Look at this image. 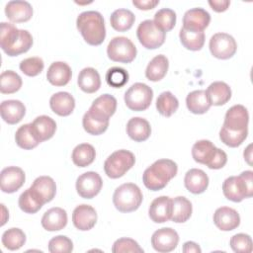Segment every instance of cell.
I'll return each instance as SVG.
<instances>
[{
	"label": "cell",
	"mask_w": 253,
	"mask_h": 253,
	"mask_svg": "<svg viewBox=\"0 0 253 253\" xmlns=\"http://www.w3.org/2000/svg\"><path fill=\"white\" fill-rule=\"evenodd\" d=\"M172 213V199L166 196H161L154 199L148 210L149 217L156 223H163L171 218Z\"/></svg>",
	"instance_id": "cell-17"
},
{
	"label": "cell",
	"mask_w": 253,
	"mask_h": 253,
	"mask_svg": "<svg viewBox=\"0 0 253 253\" xmlns=\"http://www.w3.org/2000/svg\"><path fill=\"white\" fill-rule=\"evenodd\" d=\"M136 36L139 42L147 49L160 47L165 42L166 33L161 31L153 20L142 21L136 30Z\"/></svg>",
	"instance_id": "cell-8"
},
{
	"label": "cell",
	"mask_w": 253,
	"mask_h": 253,
	"mask_svg": "<svg viewBox=\"0 0 253 253\" xmlns=\"http://www.w3.org/2000/svg\"><path fill=\"white\" fill-rule=\"evenodd\" d=\"M103 186L101 176L94 171L81 174L76 180V191L83 199H92L97 196Z\"/></svg>",
	"instance_id": "cell-10"
},
{
	"label": "cell",
	"mask_w": 253,
	"mask_h": 253,
	"mask_svg": "<svg viewBox=\"0 0 253 253\" xmlns=\"http://www.w3.org/2000/svg\"><path fill=\"white\" fill-rule=\"evenodd\" d=\"M20 36V30L13 24L2 22L0 27V45L4 52H6Z\"/></svg>",
	"instance_id": "cell-43"
},
{
	"label": "cell",
	"mask_w": 253,
	"mask_h": 253,
	"mask_svg": "<svg viewBox=\"0 0 253 253\" xmlns=\"http://www.w3.org/2000/svg\"><path fill=\"white\" fill-rule=\"evenodd\" d=\"M213 222L222 231H230L240 224L239 213L232 208L221 207L213 213Z\"/></svg>",
	"instance_id": "cell-16"
},
{
	"label": "cell",
	"mask_w": 253,
	"mask_h": 253,
	"mask_svg": "<svg viewBox=\"0 0 253 253\" xmlns=\"http://www.w3.org/2000/svg\"><path fill=\"white\" fill-rule=\"evenodd\" d=\"M229 245L234 252L250 253L252 251V239L245 233H237L230 238Z\"/></svg>",
	"instance_id": "cell-49"
},
{
	"label": "cell",
	"mask_w": 253,
	"mask_h": 253,
	"mask_svg": "<svg viewBox=\"0 0 253 253\" xmlns=\"http://www.w3.org/2000/svg\"><path fill=\"white\" fill-rule=\"evenodd\" d=\"M153 99L152 89L144 83L132 84L125 93V103L126 107L134 112L146 110Z\"/></svg>",
	"instance_id": "cell-6"
},
{
	"label": "cell",
	"mask_w": 253,
	"mask_h": 253,
	"mask_svg": "<svg viewBox=\"0 0 253 253\" xmlns=\"http://www.w3.org/2000/svg\"><path fill=\"white\" fill-rule=\"evenodd\" d=\"M180 42L183 46L189 50H200L204 46L205 43V33L204 31H196L181 28L179 33Z\"/></svg>",
	"instance_id": "cell-31"
},
{
	"label": "cell",
	"mask_w": 253,
	"mask_h": 253,
	"mask_svg": "<svg viewBox=\"0 0 253 253\" xmlns=\"http://www.w3.org/2000/svg\"><path fill=\"white\" fill-rule=\"evenodd\" d=\"M82 125H83L85 131H87L89 134L99 135L107 130V128L109 126V121L99 119V118L91 115L87 111L83 116Z\"/></svg>",
	"instance_id": "cell-42"
},
{
	"label": "cell",
	"mask_w": 253,
	"mask_h": 253,
	"mask_svg": "<svg viewBox=\"0 0 253 253\" xmlns=\"http://www.w3.org/2000/svg\"><path fill=\"white\" fill-rule=\"evenodd\" d=\"M179 107L178 99L169 91L162 92L156 100V109L164 117L172 116Z\"/></svg>",
	"instance_id": "cell-38"
},
{
	"label": "cell",
	"mask_w": 253,
	"mask_h": 253,
	"mask_svg": "<svg viewBox=\"0 0 253 253\" xmlns=\"http://www.w3.org/2000/svg\"><path fill=\"white\" fill-rule=\"evenodd\" d=\"M135 163L133 153L126 149L113 152L104 163L105 173L109 178L117 179L124 176Z\"/></svg>",
	"instance_id": "cell-5"
},
{
	"label": "cell",
	"mask_w": 253,
	"mask_h": 253,
	"mask_svg": "<svg viewBox=\"0 0 253 253\" xmlns=\"http://www.w3.org/2000/svg\"><path fill=\"white\" fill-rule=\"evenodd\" d=\"M178 171L177 164L171 159H158L145 169L142 175L144 186L150 191L162 190Z\"/></svg>",
	"instance_id": "cell-2"
},
{
	"label": "cell",
	"mask_w": 253,
	"mask_h": 253,
	"mask_svg": "<svg viewBox=\"0 0 253 253\" xmlns=\"http://www.w3.org/2000/svg\"><path fill=\"white\" fill-rule=\"evenodd\" d=\"M117 110V100L110 94H103L94 100L88 112L102 120H108Z\"/></svg>",
	"instance_id": "cell-15"
},
{
	"label": "cell",
	"mask_w": 253,
	"mask_h": 253,
	"mask_svg": "<svg viewBox=\"0 0 253 253\" xmlns=\"http://www.w3.org/2000/svg\"><path fill=\"white\" fill-rule=\"evenodd\" d=\"M186 105L191 113L197 115L207 113L211 106L205 90H195L190 92L186 98Z\"/></svg>",
	"instance_id": "cell-30"
},
{
	"label": "cell",
	"mask_w": 253,
	"mask_h": 253,
	"mask_svg": "<svg viewBox=\"0 0 253 253\" xmlns=\"http://www.w3.org/2000/svg\"><path fill=\"white\" fill-rule=\"evenodd\" d=\"M20 209L26 213H36L44 205L31 188L24 191L18 201Z\"/></svg>",
	"instance_id": "cell-40"
},
{
	"label": "cell",
	"mask_w": 253,
	"mask_h": 253,
	"mask_svg": "<svg viewBox=\"0 0 253 253\" xmlns=\"http://www.w3.org/2000/svg\"><path fill=\"white\" fill-rule=\"evenodd\" d=\"M15 140L19 147L28 150L37 147L41 143L36 136L31 124H25L17 129L15 133Z\"/></svg>",
	"instance_id": "cell-36"
},
{
	"label": "cell",
	"mask_w": 253,
	"mask_h": 253,
	"mask_svg": "<svg viewBox=\"0 0 253 253\" xmlns=\"http://www.w3.org/2000/svg\"><path fill=\"white\" fill-rule=\"evenodd\" d=\"M184 184L189 192L193 194H202L209 186V177L205 171L193 168L185 174Z\"/></svg>",
	"instance_id": "cell-25"
},
{
	"label": "cell",
	"mask_w": 253,
	"mask_h": 253,
	"mask_svg": "<svg viewBox=\"0 0 253 253\" xmlns=\"http://www.w3.org/2000/svg\"><path fill=\"white\" fill-rule=\"evenodd\" d=\"M207 96L213 106H221L226 104L231 98L230 87L222 81H215L209 85L206 90Z\"/></svg>",
	"instance_id": "cell-28"
},
{
	"label": "cell",
	"mask_w": 253,
	"mask_h": 253,
	"mask_svg": "<svg viewBox=\"0 0 253 253\" xmlns=\"http://www.w3.org/2000/svg\"><path fill=\"white\" fill-rule=\"evenodd\" d=\"M1 118L9 125H15L22 121L26 114L25 105L19 100H5L0 106Z\"/></svg>",
	"instance_id": "cell-20"
},
{
	"label": "cell",
	"mask_w": 253,
	"mask_h": 253,
	"mask_svg": "<svg viewBox=\"0 0 253 253\" xmlns=\"http://www.w3.org/2000/svg\"><path fill=\"white\" fill-rule=\"evenodd\" d=\"M183 252L185 253H190V252H195V253H201L202 250L200 246L193 241H187L183 245Z\"/></svg>",
	"instance_id": "cell-55"
},
{
	"label": "cell",
	"mask_w": 253,
	"mask_h": 253,
	"mask_svg": "<svg viewBox=\"0 0 253 253\" xmlns=\"http://www.w3.org/2000/svg\"><path fill=\"white\" fill-rule=\"evenodd\" d=\"M169 67V61L163 54L154 56L148 63L145 69V76L148 80L156 82L161 80L167 73Z\"/></svg>",
	"instance_id": "cell-32"
},
{
	"label": "cell",
	"mask_w": 253,
	"mask_h": 253,
	"mask_svg": "<svg viewBox=\"0 0 253 253\" xmlns=\"http://www.w3.org/2000/svg\"><path fill=\"white\" fill-rule=\"evenodd\" d=\"M22 87L21 76L13 70L3 71L0 75V91L3 94H13Z\"/></svg>",
	"instance_id": "cell-39"
},
{
	"label": "cell",
	"mask_w": 253,
	"mask_h": 253,
	"mask_svg": "<svg viewBox=\"0 0 253 253\" xmlns=\"http://www.w3.org/2000/svg\"><path fill=\"white\" fill-rule=\"evenodd\" d=\"M106 81L109 86L114 88H121L128 81V73L122 67H112L106 73Z\"/></svg>",
	"instance_id": "cell-47"
},
{
	"label": "cell",
	"mask_w": 253,
	"mask_h": 253,
	"mask_svg": "<svg viewBox=\"0 0 253 253\" xmlns=\"http://www.w3.org/2000/svg\"><path fill=\"white\" fill-rule=\"evenodd\" d=\"M77 83L83 92L88 94L95 93L101 87L99 72L93 67L83 68L78 75Z\"/></svg>",
	"instance_id": "cell-29"
},
{
	"label": "cell",
	"mask_w": 253,
	"mask_h": 253,
	"mask_svg": "<svg viewBox=\"0 0 253 253\" xmlns=\"http://www.w3.org/2000/svg\"><path fill=\"white\" fill-rule=\"evenodd\" d=\"M248 122L247 109L242 105H234L227 110L222 126L230 130H243L248 128Z\"/></svg>",
	"instance_id": "cell-13"
},
{
	"label": "cell",
	"mask_w": 253,
	"mask_h": 253,
	"mask_svg": "<svg viewBox=\"0 0 253 253\" xmlns=\"http://www.w3.org/2000/svg\"><path fill=\"white\" fill-rule=\"evenodd\" d=\"M211 53L218 59L232 57L237 49V43L232 36L226 33H216L210 40Z\"/></svg>",
	"instance_id": "cell-9"
},
{
	"label": "cell",
	"mask_w": 253,
	"mask_h": 253,
	"mask_svg": "<svg viewBox=\"0 0 253 253\" xmlns=\"http://www.w3.org/2000/svg\"><path fill=\"white\" fill-rule=\"evenodd\" d=\"M112 252L114 253H123V252H138L142 253L143 249L138 245V243L127 237H123L115 241L112 247Z\"/></svg>",
	"instance_id": "cell-51"
},
{
	"label": "cell",
	"mask_w": 253,
	"mask_h": 253,
	"mask_svg": "<svg viewBox=\"0 0 253 253\" xmlns=\"http://www.w3.org/2000/svg\"><path fill=\"white\" fill-rule=\"evenodd\" d=\"M73 250V243L65 235H57L48 242V251L51 253H69Z\"/></svg>",
	"instance_id": "cell-50"
},
{
	"label": "cell",
	"mask_w": 253,
	"mask_h": 253,
	"mask_svg": "<svg viewBox=\"0 0 253 253\" xmlns=\"http://www.w3.org/2000/svg\"><path fill=\"white\" fill-rule=\"evenodd\" d=\"M25 172L16 166H9L1 171L0 185L4 193L12 194L17 192L25 183Z\"/></svg>",
	"instance_id": "cell-12"
},
{
	"label": "cell",
	"mask_w": 253,
	"mask_h": 253,
	"mask_svg": "<svg viewBox=\"0 0 253 253\" xmlns=\"http://www.w3.org/2000/svg\"><path fill=\"white\" fill-rule=\"evenodd\" d=\"M179 242L177 231L171 227H163L156 230L151 236L152 247L161 253H167L174 250Z\"/></svg>",
	"instance_id": "cell-11"
},
{
	"label": "cell",
	"mask_w": 253,
	"mask_h": 253,
	"mask_svg": "<svg viewBox=\"0 0 253 253\" xmlns=\"http://www.w3.org/2000/svg\"><path fill=\"white\" fill-rule=\"evenodd\" d=\"M67 224V213L65 210L55 207L47 210L42 217V226L47 231L63 229Z\"/></svg>",
	"instance_id": "cell-21"
},
{
	"label": "cell",
	"mask_w": 253,
	"mask_h": 253,
	"mask_svg": "<svg viewBox=\"0 0 253 253\" xmlns=\"http://www.w3.org/2000/svg\"><path fill=\"white\" fill-rule=\"evenodd\" d=\"M135 21L134 14L127 9H118L110 17V23L114 30L126 32L129 30Z\"/></svg>",
	"instance_id": "cell-35"
},
{
	"label": "cell",
	"mask_w": 253,
	"mask_h": 253,
	"mask_svg": "<svg viewBox=\"0 0 253 253\" xmlns=\"http://www.w3.org/2000/svg\"><path fill=\"white\" fill-rule=\"evenodd\" d=\"M126 133L132 140L141 142L150 136L151 126L143 118H131L126 124Z\"/></svg>",
	"instance_id": "cell-26"
},
{
	"label": "cell",
	"mask_w": 253,
	"mask_h": 253,
	"mask_svg": "<svg viewBox=\"0 0 253 253\" xmlns=\"http://www.w3.org/2000/svg\"><path fill=\"white\" fill-rule=\"evenodd\" d=\"M31 125L36 136L41 142L51 138L56 130V123L54 120L44 115L37 117Z\"/></svg>",
	"instance_id": "cell-27"
},
{
	"label": "cell",
	"mask_w": 253,
	"mask_h": 253,
	"mask_svg": "<svg viewBox=\"0 0 253 253\" xmlns=\"http://www.w3.org/2000/svg\"><path fill=\"white\" fill-rule=\"evenodd\" d=\"M154 24L164 33L171 31L176 24V13L169 8L158 10L154 15Z\"/></svg>",
	"instance_id": "cell-44"
},
{
	"label": "cell",
	"mask_w": 253,
	"mask_h": 253,
	"mask_svg": "<svg viewBox=\"0 0 253 253\" xmlns=\"http://www.w3.org/2000/svg\"><path fill=\"white\" fill-rule=\"evenodd\" d=\"M193 208L191 202L185 197H176L172 199L171 220L177 223L187 221L192 215Z\"/></svg>",
	"instance_id": "cell-33"
},
{
	"label": "cell",
	"mask_w": 253,
	"mask_h": 253,
	"mask_svg": "<svg viewBox=\"0 0 253 253\" xmlns=\"http://www.w3.org/2000/svg\"><path fill=\"white\" fill-rule=\"evenodd\" d=\"M20 70L27 76L30 77H34L39 75L44 67V63L43 60L41 57H29L26 59H23L20 62Z\"/></svg>",
	"instance_id": "cell-48"
},
{
	"label": "cell",
	"mask_w": 253,
	"mask_h": 253,
	"mask_svg": "<svg viewBox=\"0 0 253 253\" xmlns=\"http://www.w3.org/2000/svg\"><path fill=\"white\" fill-rule=\"evenodd\" d=\"M226 162H227L226 153L223 150L216 148L212 159L210 161V163L207 166L210 169H220L226 164Z\"/></svg>",
	"instance_id": "cell-52"
},
{
	"label": "cell",
	"mask_w": 253,
	"mask_h": 253,
	"mask_svg": "<svg viewBox=\"0 0 253 253\" xmlns=\"http://www.w3.org/2000/svg\"><path fill=\"white\" fill-rule=\"evenodd\" d=\"M72 76L70 66L63 61H55L50 64L46 72L47 81L53 86L66 85Z\"/></svg>",
	"instance_id": "cell-22"
},
{
	"label": "cell",
	"mask_w": 253,
	"mask_h": 253,
	"mask_svg": "<svg viewBox=\"0 0 253 253\" xmlns=\"http://www.w3.org/2000/svg\"><path fill=\"white\" fill-rule=\"evenodd\" d=\"M26 242V234L17 227H12L2 234V244L9 250H18Z\"/></svg>",
	"instance_id": "cell-41"
},
{
	"label": "cell",
	"mask_w": 253,
	"mask_h": 253,
	"mask_svg": "<svg viewBox=\"0 0 253 253\" xmlns=\"http://www.w3.org/2000/svg\"><path fill=\"white\" fill-rule=\"evenodd\" d=\"M96 157V151L93 145L89 143H81L75 146L72 151V161L78 167L89 166Z\"/></svg>",
	"instance_id": "cell-37"
},
{
	"label": "cell",
	"mask_w": 253,
	"mask_h": 253,
	"mask_svg": "<svg viewBox=\"0 0 253 253\" xmlns=\"http://www.w3.org/2000/svg\"><path fill=\"white\" fill-rule=\"evenodd\" d=\"M136 52L135 45L126 37H116L112 39L107 46L109 58L116 62L129 63L135 58Z\"/></svg>",
	"instance_id": "cell-7"
},
{
	"label": "cell",
	"mask_w": 253,
	"mask_h": 253,
	"mask_svg": "<svg viewBox=\"0 0 253 253\" xmlns=\"http://www.w3.org/2000/svg\"><path fill=\"white\" fill-rule=\"evenodd\" d=\"M132 4L139 10H151L159 4V0H133Z\"/></svg>",
	"instance_id": "cell-53"
},
{
	"label": "cell",
	"mask_w": 253,
	"mask_h": 253,
	"mask_svg": "<svg viewBox=\"0 0 253 253\" xmlns=\"http://www.w3.org/2000/svg\"><path fill=\"white\" fill-rule=\"evenodd\" d=\"M6 17L13 23L29 21L33 16L32 5L27 1H10L5 6Z\"/></svg>",
	"instance_id": "cell-18"
},
{
	"label": "cell",
	"mask_w": 253,
	"mask_h": 253,
	"mask_svg": "<svg viewBox=\"0 0 253 253\" xmlns=\"http://www.w3.org/2000/svg\"><path fill=\"white\" fill-rule=\"evenodd\" d=\"M247 134L248 128L243 130H230L222 126L219 131V138L225 145L229 147H237L246 139Z\"/></svg>",
	"instance_id": "cell-46"
},
{
	"label": "cell",
	"mask_w": 253,
	"mask_h": 253,
	"mask_svg": "<svg viewBox=\"0 0 253 253\" xmlns=\"http://www.w3.org/2000/svg\"><path fill=\"white\" fill-rule=\"evenodd\" d=\"M224 197L234 203H239L253 196V172L247 170L239 176H230L222 183Z\"/></svg>",
	"instance_id": "cell-3"
},
{
	"label": "cell",
	"mask_w": 253,
	"mask_h": 253,
	"mask_svg": "<svg viewBox=\"0 0 253 253\" xmlns=\"http://www.w3.org/2000/svg\"><path fill=\"white\" fill-rule=\"evenodd\" d=\"M30 188L43 204L52 201L56 193L55 182L49 176L38 177Z\"/></svg>",
	"instance_id": "cell-23"
},
{
	"label": "cell",
	"mask_w": 253,
	"mask_h": 253,
	"mask_svg": "<svg viewBox=\"0 0 253 253\" xmlns=\"http://www.w3.org/2000/svg\"><path fill=\"white\" fill-rule=\"evenodd\" d=\"M33 45V37L27 30H20V36L15 43L5 53L9 56H17L27 52Z\"/></svg>",
	"instance_id": "cell-45"
},
{
	"label": "cell",
	"mask_w": 253,
	"mask_h": 253,
	"mask_svg": "<svg viewBox=\"0 0 253 253\" xmlns=\"http://www.w3.org/2000/svg\"><path fill=\"white\" fill-rule=\"evenodd\" d=\"M76 27L84 41L90 45H99L106 38L104 18L97 11H85L79 14Z\"/></svg>",
	"instance_id": "cell-1"
},
{
	"label": "cell",
	"mask_w": 253,
	"mask_h": 253,
	"mask_svg": "<svg viewBox=\"0 0 253 253\" xmlns=\"http://www.w3.org/2000/svg\"><path fill=\"white\" fill-rule=\"evenodd\" d=\"M49 106L51 111L56 115L67 117L75 108V100L68 92H57L50 97Z\"/></svg>",
	"instance_id": "cell-24"
},
{
	"label": "cell",
	"mask_w": 253,
	"mask_h": 253,
	"mask_svg": "<svg viewBox=\"0 0 253 253\" xmlns=\"http://www.w3.org/2000/svg\"><path fill=\"white\" fill-rule=\"evenodd\" d=\"M209 5L211 6V8L217 12V13H220V12H224L228 9L229 5H230V1L228 0H210L209 1Z\"/></svg>",
	"instance_id": "cell-54"
},
{
	"label": "cell",
	"mask_w": 253,
	"mask_h": 253,
	"mask_svg": "<svg viewBox=\"0 0 253 253\" xmlns=\"http://www.w3.org/2000/svg\"><path fill=\"white\" fill-rule=\"evenodd\" d=\"M72 222L79 230H90L97 222V212L95 209L89 205H79L73 211Z\"/></svg>",
	"instance_id": "cell-14"
},
{
	"label": "cell",
	"mask_w": 253,
	"mask_h": 253,
	"mask_svg": "<svg viewBox=\"0 0 253 253\" xmlns=\"http://www.w3.org/2000/svg\"><path fill=\"white\" fill-rule=\"evenodd\" d=\"M142 199L139 187L133 183H125L119 186L113 195L114 206L121 212L136 211L141 205Z\"/></svg>",
	"instance_id": "cell-4"
},
{
	"label": "cell",
	"mask_w": 253,
	"mask_h": 253,
	"mask_svg": "<svg viewBox=\"0 0 253 253\" xmlns=\"http://www.w3.org/2000/svg\"><path fill=\"white\" fill-rule=\"evenodd\" d=\"M251 144H249L248 146H247V148L245 149V151H244V159L247 161V163L248 164H250L251 165Z\"/></svg>",
	"instance_id": "cell-56"
},
{
	"label": "cell",
	"mask_w": 253,
	"mask_h": 253,
	"mask_svg": "<svg viewBox=\"0 0 253 253\" xmlns=\"http://www.w3.org/2000/svg\"><path fill=\"white\" fill-rule=\"evenodd\" d=\"M211 22V15L203 8H193L188 10L183 17V28L204 31Z\"/></svg>",
	"instance_id": "cell-19"
},
{
	"label": "cell",
	"mask_w": 253,
	"mask_h": 253,
	"mask_svg": "<svg viewBox=\"0 0 253 253\" xmlns=\"http://www.w3.org/2000/svg\"><path fill=\"white\" fill-rule=\"evenodd\" d=\"M216 147L211 141L208 139H202L193 145L192 156L196 162L208 165L212 159Z\"/></svg>",
	"instance_id": "cell-34"
}]
</instances>
